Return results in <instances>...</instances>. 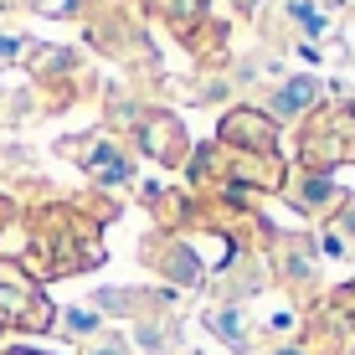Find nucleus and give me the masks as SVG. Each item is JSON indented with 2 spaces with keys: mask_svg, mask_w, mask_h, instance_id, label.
Wrapping results in <instances>:
<instances>
[{
  "mask_svg": "<svg viewBox=\"0 0 355 355\" xmlns=\"http://www.w3.org/2000/svg\"><path fill=\"white\" fill-rule=\"evenodd\" d=\"M0 309L16 324H46V304L21 284V278H0Z\"/></svg>",
  "mask_w": 355,
  "mask_h": 355,
  "instance_id": "f257e3e1",
  "label": "nucleus"
},
{
  "mask_svg": "<svg viewBox=\"0 0 355 355\" xmlns=\"http://www.w3.org/2000/svg\"><path fill=\"white\" fill-rule=\"evenodd\" d=\"M227 134H232V139H248L252 150H273V124H268L263 114H237V119H227Z\"/></svg>",
  "mask_w": 355,
  "mask_h": 355,
  "instance_id": "f03ea898",
  "label": "nucleus"
},
{
  "mask_svg": "<svg viewBox=\"0 0 355 355\" xmlns=\"http://www.w3.org/2000/svg\"><path fill=\"white\" fill-rule=\"evenodd\" d=\"M314 98H320V83H309V78H293L284 93H278V119H293V114H304V108L314 103Z\"/></svg>",
  "mask_w": 355,
  "mask_h": 355,
  "instance_id": "7ed1b4c3",
  "label": "nucleus"
},
{
  "mask_svg": "<svg viewBox=\"0 0 355 355\" xmlns=\"http://www.w3.org/2000/svg\"><path fill=\"white\" fill-rule=\"evenodd\" d=\"M288 16L299 21V31H309V36H324L329 31V16H324V10H314L309 0H288Z\"/></svg>",
  "mask_w": 355,
  "mask_h": 355,
  "instance_id": "20e7f679",
  "label": "nucleus"
},
{
  "mask_svg": "<svg viewBox=\"0 0 355 355\" xmlns=\"http://www.w3.org/2000/svg\"><path fill=\"white\" fill-rule=\"evenodd\" d=\"M211 324L227 335V345H242V320H232V314H211Z\"/></svg>",
  "mask_w": 355,
  "mask_h": 355,
  "instance_id": "39448f33",
  "label": "nucleus"
},
{
  "mask_svg": "<svg viewBox=\"0 0 355 355\" xmlns=\"http://www.w3.org/2000/svg\"><path fill=\"white\" fill-rule=\"evenodd\" d=\"M67 324H72V329H93L98 320H93V314H88V309H72V320H67Z\"/></svg>",
  "mask_w": 355,
  "mask_h": 355,
  "instance_id": "423d86ee",
  "label": "nucleus"
},
{
  "mask_svg": "<svg viewBox=\"0 0 355 355\" xmlns=\"http://www.w3.org/2000/svg\"><path fill=\"white\" fill-rule=\"evenodd\" d=\"M21 52V42H16V36H0V57H16Z\"/></svg>",
  "mask_w": 355,
  "mask_h": 355,
  "instance_id": "0eeeda50",
  "label": "nucleus"
},
{
  "mask_svg": "<svg viewBox=\"0 0 355 355\" xmlns=\"http://www.w3.org/2000/svg\"><path fill=\"white\" fill-rule=\"evenodd\" d=\"M93 355H124V350H119V345H103V350H93Z\"/></svg>",
  "mask_w": 355,
  "mask_h": 355,
  "instance_id": "6e6552de",
  "label": "nucleus"
},
{
  "mask_svg": "<svg viewBox=\"0 0 355 355\" xmlns=\"http://www.w3.org/2000/svg\"><path fill=\"white\" fill-rule=\"evenodd\" d=\"M278 355H299V350H278Z\"/></svg>",
  "mask_w": 355,
  "mask_h": 355,
  "instance_id": "1a4fd4ad",
  "label": "nucleus"
},
{
  "mask_svg": "<svg viewBox=\"0 0 355 355\" xmlns=\"http://www.w3.org/2000/svg\"><path fill=\"white\" fill-rule=\"evenodd\" d=\"M16 355H31V350H16Z\"/></svg>",
  "mask_w": 355,
  "mask_h": 355,
  "instance_id": "9d476101",
  "label": "nucleus"
}]
</instances>
